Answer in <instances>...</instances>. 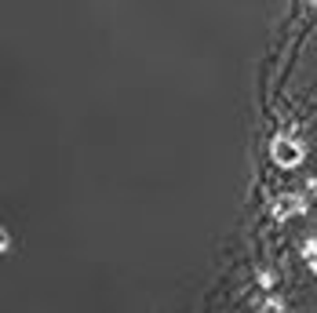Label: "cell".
Here are the masks:
<instances>
[{
  "label": "cell",
  "mask_w": 317,
  "mask_h": 313,
  "mask_svg": "<svg viewBox=\"0 0 317 313\" xmlns=\"http://www.w3.org/2000/svg\"><path fill=\"white\" fill-rule=\"evenodd\" d=\"M274 156H277L281 168H292V164L299 161V149L288 142V138H277V142H274Z\"/></svg>",
  "instance_id": "obj_1"
}]
</instances>
